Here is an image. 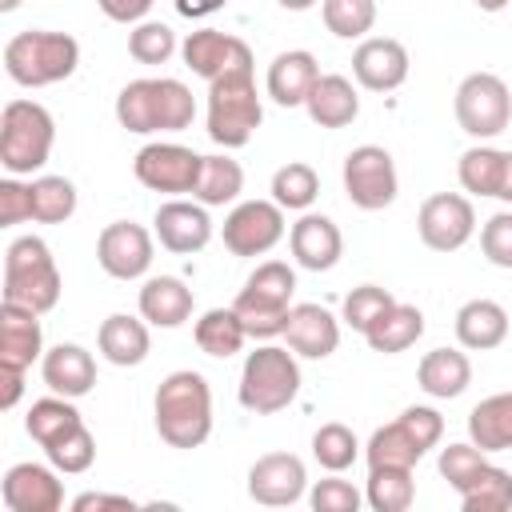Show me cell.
Returning <instances> with one entry per match:
<instances>
[{"mask_svg":"<svg viewBox=\"0 0 512 512\" xmlns=\"http://www.w3.org/2000/svg\"><path fill=\"white\" fill-rule=\"evenodd\" d=\"M152 420H156V432L168 448H180V452L200 448L212 436V388H208V380L192 368L168 372L156 388Z\"/></svg>","mask_w":512,"mask_h":512,"instance_id":"1","label":"cell"},{"mask_svg":"<svg viewBox=\"0 0 512 512\" xmlns=\"http://www.w3.org/2000/svg\"><path fill=\"white\" fill-rule=\"evenodd\" d=\"M120 128L148 136V132H184L196 120V96L176 76H144L128 80L116 96Z\"/></svg>","mask_w":512,"mask_h":512,"instance_id":"2","label":"cell"},{"mask_svg":"<svg viewBox=\"0 0 512 512\" xmlns=\"http://www.w3.org/2000/svg\"><path fill=\"white\" fill-rule=\"evenodd\" d=\"M80 44L68 32L52 28H24L4 44V72L20 88H48L76 72Z\"/></svg>","mask_w":512,"mask_h":512,"instance_id":"3","label":"cell"},{"mask_svg":"<svg viewBox=\"0 0 512 512\" xmlns=\"http://www.w3.org/2000/svg\"><path fill=\"white\" fill-rule=\"evenodd\" d=\"M60 292L64 280L52 248L40 236H16L4 252V300L44 316L60 304Z\"/></svg>","mask_w":512,"mask_h":512,"instance_id":"4","label":"cell"},{"mask_svg":"<svg viewBox=\"0 0 512 512\" xmlns=\"http://www.w3.org/2000/svg\"><path fill=\"white\" fill-rule=\"evenodd\" d=\"M56 144V120L36 100H8L0 112V168L8 176H32L48 164Z\"/></svg>","mask_w":512,"mask_h":512,"instance_id":"5","label":"cell"},{"mask_svg":"<svg viewBox=\"0 0 512 512\" xmlns=\"http://www.w3.org/2000/svg\"><path fill=\"white\" fill-rule=\"evenodd\" d=\"M300 392V364H296V352L292 348H280V344H260L256 352L244 356V368H240V404L256 416H272V412H284Z\"/></svg>","mask_w":512,"mask_h":512,"instance_id":"6","label":"cell"},{"mask_svg":"<svg viewBox=\"0 0 512 512\" xmlns=\"http://www.w3.org/2000/svg\"><path fill=\"white\" fill-rule=\"evenodd\" d=\"M264 120V104L252 72H228L208 84V140L220 148H244Z\"/></svg>","mask_w":512,"mask_h":512,"instance_id":"7","label":"cell"},{"mask_svg":"<svg viewBox=\"0 0 512 512\" xmlns=\"http://www.w3.org/2000/svg\"><path fill=\"white\" fill-rule=\"evenodd\" d=\"M452 112H456V124L460 132H468L472 140H496L508 120H512V92L508 84L496 76V72H468L456 88V100H452Z\"/></svg>","mask_w":512,"mask_h":512,"instance_id":"8","label":"cell"},{"mask_svg":"<svg viewBox=\"0 0 512 512\" xmlns=\"http://www.w3.org/2000/svg\"><path fill=\"white\" fill-rule=\"evenodd\" d=\"M344 196L360 208V212H380L396 200L400 192V176H396V160L388 148L380 144H360L344 156Z\"/></svg>","mask_w":512,"mask_h":512,"instance_id":"9","label":"cell"},{"mask_svg":"<svg viewBox=\"0 0 512 512\" xmlns=\"http://www.w3.org/2000/svg\"><path fill=\"white\" fill-rule=\"evenodd\" d=\"M200 164L204 156L176 144V140H152L136 152L132 160V172L144 188L152 192H164V196H184V192H196V180H200Z\"/></svg>","mask_w":512,"mask_h":512,"instance_id":"10","label":"cell"},{"mask_svg":"<svg viewBox=\"0 0 512 512\" xmlns=\"http://www.w3.org/2000/svg\"><path fill=\"white\" fill-rule=\"evenodd\" d=\"M284 232V208L276 200H240L220 228L232 256H264L284 240Z\"/></svg>","mask_w":512,"mask_h":512,"instance_id":"11","label":"cell"},{"mask_svg":"<svg viewBox=\"0 0 512 512\" xmlns=\"http://www.w3.org/2000/svg\"><path fill=\"white\" fill-rule=\"evenodd\" d=\"M416 232L432 252H456L476 232V208L460 192H432L416 212Z\"/></svg>","mask_w":512,"mask_h":512,"instance_id":"12","label":"cell"},{"mask_svg":"<svg viewBox=\"0 0 512 512\" xmlns=\"http://www.w3.org/2000/svg\"><path fill=\"white\" fill-rule=\"evenodd\" d=\"M152 236H156V232H148L144 224L112 220V224H104L100 236H96V264H100L112 280H140V276L152 268V256H156Z\"/></svg>","mask_w":512,"mask_h":512,"instance_id":"13","label":"cell"},{"mask_svg":"<svg viewBox=\"0 0 512 512\" xmlns=\"http://www.w3.org/2000/svg\"><path fill=\"white\" fill-rule=\"evenodd\" d=\"M180 56L208 84L220 80V76H228V72H252V48L240 36L220 32V28H196V32H188L184 44H180Z\"/></svg>","mask_w":512,"mask_h":512,"instance_id":"14","label":"cell"},{"mask_svg":"<svg viewBox=\"0 0 512 512\" xmlns=\"http://www.w3.org/2000/svg\"><path fill=\"white\" fill-rule=\"evenodd\" d=\"M248 496L264 508H292L308 496V468L292 452H264L248 468Z\"/></svg>","mask_w":512,"mask_h":512,"instance_id":"15","label":"cell"},{"mask_svg":"<svg viewBox=\"0 0 512 512\" xmlns=\"http://www.w3.org/2000/svg\"><path fill=\"white\" fill-rule=\"evenodd\" d=\"M152 232L160 240V248H168L172 256H192V252H204L208 240H212V216L200 200H164L152 216Z\"/></svg>","mask_w":512,"mask_h":512,"instance_id":"16","label":"cell"},{"mask_svg":"<svg viewBox=\"0 0 512 512\" xmlns=\"http://www.w3.org/2000/svg\"><path fill=\"white\" fill-rule=\"evenodd\" d=\"M0 500L8 512H60L64 508V484L56 480V468L20 460L4 472Z\"/></svg>","mask_w":512,"mask_h":512,"instance_id":"17","label":"cell"},{"mask_svg":"<svg viewBox=\"0 0 512 512\" xmlns=\"http://www.w3.org/2000/svg\"><path fill=\"white\" fill-rule=\"evenodd\" d=\"M408 48L396 36H364L352 52V76L368 92H396L408 80Z\"/></svg>","mask_w":512,"mask_h":512,"instance_id":"18","label":"cell"},{"mask_svg":"<svg viewBox=\"0 0 512 512\" xmlns=\"http://www.w3.org/2000/svg\"><path fill=\"white\" fill-rule=\"evenodd\" d=\"M288 248H292V260L308 272H328L340 264L344 256V236L336 228L332 216L324 212H304L292 228H288Z\"/></svg>","mask_w":512,"mask_h":512,"instance_id":"19","label":"cell"},{"mask_svg":"<svg viewBox=\"0 0 512 512\" xmlns=\"http://www.w3.org/2000/svg\"><path fill=\"white\" fill-rule=\"evenodd\" d=\"M284 340L304 360H328L340 348V320L324 304H292Z\"/></svg>","mask_w":512,"mask_h":512,"instance_id":"20","label":"cell"},{"mask_svg":"<svg viewBox=\"0 0 512 512\" xmlns=\"http://www.w3.org/2000/svg\"><path fill=\"white\" fill-rule=\"evenodd\" d=\"M44 356V328L40 312L20 304H0V368L28 372Z\"/></svg>","mask_w":512,"mask_h":512,"instance_id":"21","label":"cell"},{"mask_svg":"<svg viewBox=\"0 0 512 512\" xmlns=\"http://www.w3.org/2000/svg\"><path fill=\"white\" fill-rule=\"evenodd\" d=\"M40 376L56 396L80 400L96 388V360L84 344H56L40 356Z\"/></svg>","mask_w":512,"mask_h":512,"instance_id":"22","label":"cell"},{"mask_svg":"<svg viewBox=\"0 0 512 512\" xmlns=\"http://www.w3.org/2000/svg\"><path fill=\"white\" fill-rule=\"evenodd\" d=\"M148 328H152V324H148L144 316L112 312V316H104V324H100V332H96V348H100V356H104L108 364H116V368H136V364H144L148 352H152V332H148Z\"/></svg>","mask_w":512,"mask_h":512,"instance_id":"23","label":"cell"},{"mask_svg":"<svg viewBox=\"0 0 512 512\" xmlns=\"http://www.w3.org/2000/svg\"><path fill=\"white\" fill-rule=\"evenodd\" d=\"M320 80V64L308 48H288L280 52L272 64H268V76H264V88L268 96L280 104V108H304L312 84Z\"/></svg>","mask_w":512,"mask_h":512,"instance_id":"24","label":"cell"},{"mask_svg":"<svg viewBox=\"0 0 512 512\" xmlns=\"http://www.w3.org/2000/svg\"><path fill=\"white\" fill-rule=\"evenodd\" d=\"M304 112L320 128H348L360 116V92H356V84L348 76L320 72V80L312 84V92L304 100Z\"/></svg>","mask_w":512,"mask_h":512,"instance_id":"25","label":"cell"},{"mask_svg":"<svg viewBox=\"0 0 512 512\" xmlns=\"http://www.w3.org/2000/svg\"><path fill=\"white\" fill-rule=\"evenodd\" d=\"M136 308L152 328H180L192 316L196 296L180 276H148L144 288H140Z\"/></svg>","mask_w":512,"mask_h":512,"instance_id":"26","label":"cell"},{"mask_svg":"<svg viewBox=\"0 0 512 512\" xmlns=\"http://www.w3.org/2000/svg\"><path fill=\"white\" fill-rule=\"evenodd\" d=\"M456 340L468 352L500 348L508 340V312H504V304H496L488 296H476V300L460 304V312H456Z\"/></svg>","mask_w":512,"mask_h":512,"instance_id":"27","label":"cell"},{"mask_svg":"<svg viewBox=\"0 0 512 512\" xmlns=\"http://www.w3.org/2000/svg\"><path fill=\"white\" fill-rule=\"evenodd\" d=\"M416 384L432 396V400H456L468 392L472 384V360L460 348H432L424 352V360L416 364Z\"/></svg>","mask_w":512,"mask_h":512,"instance_id":"28","label":"cell"},{"mask_svg":"<svg viewBox=\"0 0 512 512\" xmlns=\"http://www.w3.org/2000/svg\"><path fill=\"white\" fill-rule=\"evenodd\" d=\"M424 452H428V444L412 432V424L404 416H396L392 424L376 428L368 436V444H364L368 468H416L424 460Z\"/></svg>","mask_w":512,"mask_h":512,"instance_id":"29","label":"cell"},{"mask_svg":"<svg viewBox=\"0 0 512 512\" xmlns=\"http://www.w3.org/2000/svg\"><path fill=\"white\" fill-rule=\"evenodd\" d=\"M468 440L488 456L512 448V392H492L468 412Z\"/></svg>","mask_w":512,"mask_h":512,"instance_id":"30","label":"cell"},{"mask_svg":"<svg viewBox=\"0 0 512 512\" xmlns=\"http://www.w3.org/2000/svg\"><path fill=\"white\" fill-rule=\"evenodd\" d=\"M424 336V312L416 308V304H392L368 332H364V340H368V348L372 352H380V356H396V352H408L416 340Z\"/></svg>","mask_w":512,"mask_h":512,"instance_id":"31","label":"cell"},{"mask_svg":"<svg viewBox=\"0 0 512 512\" xmlns=\"http://www.w3.org/2000/svg\"><path fill=\"white\" fill-rule=\"evenodd\" d=\"M504 168H508V152L504 148H492V144H472L460 164H456V180L468 196H500V184H504Z\"/></svg>","mask_w":512,"mask_h":512,"instance_id":"32","label":"cell"},{"mask_svg":"<svg viewBox=\"0 0 512 512\" xmlns=\"http://www.w3.org/2000/svg\"><path fill=\"white\" fill-rule=\"evenodd\" d=\"M240 192H244V168H240V160H232L228 152L204 156L192 200H200L204 208H224V204H236Z\"/></svg>","mask_w":512,"mask_h":512,"instance_id":"33","label":"cell"},{"mask_svg":"<svg viewBox=\"0 0 512 512\" xmlns=\"http://www.w3.org/2000/svg\"><path fill=\"white\" fill-rule=\"evenodd\" d=\"M192 336H196V348H200L204 356H216V360L236 356V352L244 348V340H248V332H244L236 308H208V312L196 320Z\"/></svg>","mask_w":512,"mask_h":512,"instance_id":"34","label":"cell"},{"mask_svg":"<svg viewBox=\"0 0 512 512\" xmlns=\"http://www.w3.org/2000/svg\"><path fill=\"white\" fill-rule=\"evenodd\" d=\"M84 424V416H80V408L68 400V396H44V400H36L32 408H28V416H24V432L40 444V448H48V444H56L60 436H68L72 428H80Z\"/></svg>","mask_w":512,"mask_h":512,"instance_id":"35","label":"cell"},{"mask_svg":"<svg viewBox=\"0 0 512 512\" xmlns=\"http://www.w3.org/2000/svg\"><path fill=\"white\" fill-rule=\"evenodd\" d=\"M248 340H272V336H284V324H288V312L292 304L284 300H272V296H260L252 288H240L236 300H232Z\"/></svg>","mask_w":512,"mask_h":512,"instance_id":"36","label":"cell"},{"mask_svg":"<svg viewBox=\"0 0 512 512\" xmlns=\"http://www.w3.org/2000/svg\"><path fill=\"white\" fill-rule=\"evenodd\" d=\"M416 500L412 468H368L364 504L372 512H408Z\"/></svg>","mask_w":512,"mask_h":512,"instance_id":"37","label":"cell"},{"mask_svg":"<svg viewBox=\"0 0 512 512\" xmlns=\"http://www.w3.org/2000/svg\"><path fill=\"white\" fill-rule=\"evenodd\" d=\"M316 196H320V176H316L312 164L288 160V164L276 168V176H272V200H276L280 208H288V212H308V208L316 204Z\"/></svg>","mask_w":512,"mask_h":512,"instance_id":"38","label":"cell"},{"mask_svg":"<svg viewBox=\"0 0 512 512\" xmlns=\"http://www.w3.org/2000/svg\"><path fill=\"white\" fill-rule=\"evenodd\" d=\"M464 512H508L512 508V472L500 464H484L480 476L460 492Z\"/></svg>","mask_w":512,"mask_h":512,"instance_id":"39","label":"cell"},{"mask_svg":"<svg viewBox=\"0 0 512 512\" xmlns=\"http://www.w3.org/2000/svg\"><path fill=\"white\" fill-rule=\"evenodd\" d=\"M76 212V184L68 176H36L32 180V220L64 224Z\"/></svg>","mask_w":512,"mask_h":512,"instance_id":"40","label":"cell"},{"mask_svg":"<svg viewBox=\"0 0 512 512\" xmlns=\"http://www.w3.org/2000/svg\"><path fill=\"white\" fill-rule=\"evenodd\" d=\"M312 456H316L320 468H328V472H344V468L356 464V456H360V440H356V432H352L348 424L328 420V424H320V428L312 432Z\"/></svg>","mask_w":512,"mask_h":512,"instance_id":"41","label":"cell"},{"mask_svg":"<svg viewBox=\"0 0 512 512\" xmlns=\"http://www.w3.org/2000/svg\"><path fill=\"white\" fill-rule=\"evenodd\" d=\"M320 16L336 40H364L376 24V0H320Z\"/></svg>","mask_w":512,"mask_h":512,"instance_id":"42","label":"cell"},{"mask_svg":"<svg viewBox=\"0 0 512 512\" xmlns=\"http://www.w3.org/2000/svg\"><path fill=\"white\" fill-rule=\"evenodd\" d=\"M176 48H180L176 32L168 24H160V20H140L128 32V56L136 64H168L176 56Z\"/></svg>","mask_w":512,"mask_h":512,"instance_id":"43","label":"cell"},{"mask_svg":"<svg viewBox=\"0 0 512 512\" xmlns=\"http://www.w3.org/2000/svg\"><path fill=\"white\" fill-rule=\"evenodd\" d=\"M396 304V296L388 292V288H380V284H360V288H352L348 296H344V308H340V320L352 328V332H368L388 308Z\"/></svg>","mask_w":512,"mask_h":512,"instance_id":"44","label":"cell"},{"mask_svg":"<svg viewBox=\"0 0 512 512\" xmlns=\"http://www.w3.org/2000/svg\"><path fill=\"white\" fill-rule=\"evenodd\" d=\"M44 456H48V464H52L56 472L80 476V472H88L92 460H96V436L88 432V424H80V428H72L68 436H60L56 444H48Z\"/></svg>","mask_w":512,"mask_h":512,"instance_id":"45","label":"cell"},{"mask_svg":"<svg viewBox=\"0 0 512 512\" xmlns=\"http://www.w3.org/2000/svg\"><path fill=\"white\" fill-rule=\"evenodd\" d=\"M488 464V452L484 448H476L472 440L468 444H448V448H440V460H436V468H440V476L456 488V492H464L476 476H480V468Z\"/></svg>","mask_w":512,"mask_h":512,"instance_id":"46","label":"cell"},{"mask_svg":"<svg viewBox=\"0 0 512 512\" xmlns=\"http://www.w3.org/2000/svg\"><path fill=\"white\" fill-rule=\"evenodd\" d=\"M308 504H312L316 512H360L364 492L352 488V480H340V476L332 472L328 480H316V484L308 488Z\"/></svg>","mask_w":512,"mask_h":512,"instance_id":"47","label":"cell"},{"mask_svg":"<svg viewBox=\"0 0 512 512\" xmlns=\"http://www.w3.org/2000/svg\"><path fill=\"white\" fill-rule=\"evenodd\" d=\"M244 288L260 292V296H272V300H284L292 304V292H296V272L284 264V260H264L252 268V276L244 280Z\"/></svg>","mask_w":512,"mask_h":512,"instance_id":"48","label":"cell"},{"mask_svg":"<svg viewBox=\"0 0 512 512\" xmlns=\"http://www.w3.org/2000/svg\"><path fill=\"white\" fill-rule=\"evenodd\" d=\"M480 252L492 268H508L512 272V212H496L484 220L480 228Z\"/></svg>","mask_w":512,"mask_h":512,"instance_id":"49","label":"cell"},{"mask_svg":"<svg viewBox=\"0 0 512 512\" xmlns=\"http://www.w3.org/2000/svg\"><path fill=\"white\" fill-rule=\"evenodd\" d=\"M32 220V180L24 184L20 176H4L0 180V224H24Z\"/></svg>","mask_w":512,"mask_h":512,"instance_id":"50","label":"cell"},{"mask_svg":"<svg viewBox=\"0 0 512 512\" xmlns=\"http://www.w3.org/2000/svg\"><path fill=\"white\" fill-rule=\"evenodd\" d=\"M136 500L120 492H80L72 500V512H132Z\"/></svg>","mask_w":512,"mask_h":512,"instance_id":"51","label":"cell"},{"mask_svg":"<svg viewBox=\"0 0 512 512\" xmlns=\"http://www.w3.org/2000/svg\"><path fill=\"white\" fill-rule=\"evenodd\" d=\"M152 4H156V0H96V8H100L112 24H140Z\"/></svg>","mask_w":512,"mask_h":512,"instance_id":"52","label":"cell"},{"mask_svg":"<svg viewBox=\"0 0 512 512\" xmlns=\"http://www.w3.org/2000/svg\"><path fill=\"white\" fill-rule=\"evenodd\" d=\"M0 384H4V392H0V408H16V400L24 396V372H16V368H0Z\"/></svg>","mask_w":512,"mask_h":512,"instance_id":"53","label":"cell"},{"mask_svg":"<svg viewBox=\"0 0 512 512\" xmlns=\"http://www.w3.org/2000/svg\"><path fill=\"white\" fill-rule=\"evenodd\" d=\"M228 0H176V12L184 16V20H204V16H212V12H220Z\"/></svg>","mask_w":512,"mask_h":512,"instance_id":"54","label":"cell"},{"mask_svg":"<svg viewBox=\"0 0 512 512\" xmlns=\"http://www.w3.org/2000/svg\"><path fill=\"white\" fill-rule=\"evenodd\" d=\"M496 200L512 204V152H508V168H504V184H500V196Z\"/></svg>","mask_w":512,"mask_h":512,"instance_id":"55","label":"cell"},{"mask_svg":"<svg viewBox=\"0 0 512 512\" xmlns=\"http://www.w3.org/2000/svg\"><path fill=\"white\" fill-rule=\"evenodd\" d=\"M280 8H288V12H308V8H316L320 0H276Z\"/></svg>","mask_w":512,"mask_h":512,"instance_id":"56","label":"cell"},{"mask_svg":"<svg viewBox=\"0 0 512 512\" xmlns=\"http://www.w3.org/2000/svg\"><path fill=\"white\" fill-rule=\"evenodd\" d=\"M476 8H480V12H504L508 0H476Z\"/></svg>","mask_w":512,"mask_h":512,"instance_id":"57","label":"cell"},{"mask_svg":"<svg viewBox=\"0 0 512 512\" xmlns=\"http://www.w3.org/2000/svg\"><path fill=\"white\" fill-rule=\"evenodd\" d=\"M24 0H0V12H16Z\"/></svg>","mask_w":512,"mask_h":512,"instance_id":"58","label":"cell"}]
</instances>
